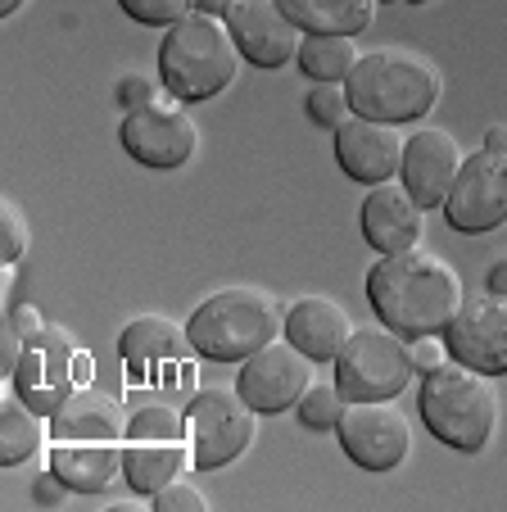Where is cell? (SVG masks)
Segmentation results:
<instances>
[{
	"label": "cell",
	"mask_w": 507,
	"mask_h": 512,
	"mask_svg": "<svg viewBox=\"0 0 507 512\" xmlns=\"http://www.w3.org/2000/svg\"><path fill=\"white\" fill-rule=\"evenodd\" d=\"M367 300L376 318L403 340L440 336L462 304V277L449 259L431 250H399L381 254L367 272Z\"/></svg>",
	"instance_id": "6da1fadb"
},
{
	"label": "cell",
	"mask_w": 507,
	"mask_h": 512,
	"mask_svg": "<svg viewBox=\"0 0 507 512\" xmlns=\"http://www.w3.org/2000/svg\"><path fill=\"white\" fill-rule=\"evenodd\" d=\"M349 105L363 118H381V123H417L435 109L440 100V68L417 50H367L358 55L354 73L345 78Z\"/></svg>",
	"instance_id": "7a4b0ae2"
},
{
	"label": "cell",
	"mask_w": 507,
	"mask_h": 512,
	"mask_svg": "<svg viewBox=\"0 0 507 512\" xmlns=\"http://www.w3.org/2000/svg\"><path fill=\"white\" fill-rule=\"evenodd\" d=\"M240 59L245 55H240L227 23L195 10L163 32L159 78L168 87V96H177L182 105H195V100H213L218 91L231 87Z\"/></svg>",
	"instance_id": "3957f363"
},
{
	"label": "cell",
	"mask_w": 507,
	"mask_h": 512,
	"mask_svg": "<svg viewBox=\"0 0 507 512\" xmlns=\"http://www.w3.org/2000/svg\"><path fill=\"white\" fill-rule=\"evenodd\" d=\"M421 417L435 440H444L458 454H480L494 440L498 426V390L494 377L467 368L458 358H444L421 381Z\"/></svg>",
	"instance_id": "277c9868"
},
{
	"label": "cell",
	"mask_w": 507,
	"mask_h": 512,
	"mask_svg": "<svg viewBox=\"0 0 507 512\" xmlns=\"http://www.w3.org/2000/svg\"><path fill=\"white\" fill-rule=\"evenodd\" d=\"M277 300L259 286H227L200 304L186 322L195 354L213 358V363H245L249 354H259L268 340L281 331Z\"/></svg>",
	"instance_id": "5b68a950"
},
{
	"label": "cell",
	"mask_w": 507,
	"mask_h": 512,
	"mask_svg": "<svg viewBox=\"0 0 507 512\" xmlns=\"http://www.w3.org/2000/svg\"><path fill=\"white\" fill-rule=\"evenodd\" d=\"M186 440H191V422L177 404L136 408L123 445V481L132 485V494H154L177 481L186 463Z\"/></svg>",
	"instance_id": "8992f818"
},
{
	"label": "cell",
	"mask_w": 507,
	"mask_h": 512,
	"mask_svg": "<svg viewBox=\"0 0 507 512\" xmlns=\"http://www.w3.org/2000/svg\"><path fill=\"white\" fill-rule=\"evenodd\" d=\"M186 422H191L195 467L213 472V467L236 463L249 449V440L259 431V408L231 386H204L186 404Z\"/></svg>",
	"instance_id": "52a82bcc"
},
{
	"label": "cell",
	"mask_w": 507,
	"mask_h": 512,
	"mask_svg": "<svg viewBox=\"0 0 507 512\" xmlns=\"http://www.w3.org/2000/svg\"><path fill=\"white\" fill-rule=\"evenodd\" d=\"M412 345L399 331H354L335 358V386L345 399H399L412 381Z\"/></svg>",
	"instance_id": "ba28073f"
},
{
	"label": "cell",
	"mask_w": 507,
	"mask_h": 512,
	"mask_svg": "<svg viewBox=\"0 0 507 512\" xmlns=\"http://www.w3.org/2000/svg\"><path fill=\"white\" fill-rule=\"evenodd\" d=\"M118 141L123 150L145 168H182L191 164L195 145H200V127L186 114V105L177 96L168 100H150V105H136L123 114V127H118Z\"/></svg>",
	"instance_id": "9c48e42d"
},
{
	"label": "cell",
	"mask_w": 507,
	"mask_h": 512,
	"mask_svg": "<svg viewBox=\"0 0 507 512\" xmlns=\"http://www.w3.org/2000/svg\"><path fill=\"white\" fill-rule=\"evenodd\" d=\"M335 435L340 449L367 472H394L412 454V426L390 399H349Z\"/></svg>",
	"instance_id": "30bf717a"
},
{
	"label": "cell",
	"mask_w": 507,
	"mask_h": 512,
	"mask_svg": "<svg viewBox=\"0 0 507 512\" xmlns=\"http://www.w3.org/2000/svg\"><path fill=\"white\" fill-rule=\"evenodd\" d=\"M449 358L485 377H507V295H462L453 322L444 327Z\"/></svg>",
	"instance_id": "8fae6325"
},
{
	"label": "cell",
	"mask_w": 507,
	"mask_h": 512,
	"mask_svg": "<svg viewBox=\"0 0 507 512\" xmlns=\"http://www.w3.org/2000/svg\"><path fill=\"white\" fill-rule=\"evenodd\" d=\"M444 218L458 232H494L507 223V155L494 150H476L462 159L458 182L449 186L444 200Z\"/></svg>",
	"instance_id": "7c38bea8"
},
{
	"label": "cell",
	"mask_w": 507,
	"mask_h": 512,
	"mask_svg": "<svg viewBox=\"0 0 507 512\" xmlns=\"http://www.w3.org/2000/svg\"><path fill=\"white\" fill-rule=\"evenodd\" d=\"M313 386V358L290 340H268L259 354H249L236 372V390L259 413H286Z\"/></svg>",
	"instance_id": "4fadbf2b"
},
{
	"label": "cell",
	"mask_w": 507,
	"mask_h": 512,
	"mask_svg": "<svg viewBox=\"0 0 507 512\" xmlns=\"http://www.w3.org/2000/svg\"><path fill=\"white\" fill-rule=\"evenodd\" d=\"M14 390L37 408L41 417L59 413L64 399L77 390L73 377V340H68L64 327H41L37 336L28 340V354H23L19 372H14Z\"/></svg>",
	"instance_id": "5bb4252c"
},
{
	"label": "cell",
	"mask_w": 507,
	"mask_h": 512,
	"mask_svg": "<svg viewBox=\"0 0 507 512\" xmlns=\"http://www.w3.org/2000/svg\"><path fill=\"white\" fill-rule=\"evenodd\" d=\"M227 28L236 37L240 55L259 68H281L299 55L308 32L281 10L277 0H231Z\"/></svg>",
	"instance_id": "9a60e30c"
},
{
	"label": "cell",
	"mask_w": 507,
	"mask_h": 512,
	"mask_svg": "<svg viewBox=\"0 0 507 512\" xmlns=\"http://www.w3.org/2000/svg\"><path fill=\"white\" fill-rule=\"evenodd\" d=\"M462 159L467 155H462L458 141H453L444 127H417V132L403 141L399 177L421 209H440V204L449 200V186L458 182Z\"/></svg>",
	"instance_id": "2e32d148"
},
{
	"label": "cell",
	"mask_w": 507,
	"mask_h": 512,
	"mask_svg": "<svg viewBox=\"0 0 507 512\" xmlns=\"http://www.w3.org/2000/svg\"><path fill=\"white\" fill-rule=\"evenodd\" d=\"M335 159H340V168L363 186L394 182V177H399V164H403V136L394 123L354 114L349 123L335 127Z\"/></svg>",
	"instance_id": "e0dca14e"
},
{
	"label": "cell",
	"mask_w": 507,
	"mask_h": 512,
	"mask_svg": "<svg viewBox=\"0 0 507 512\" xmlns=\"http://www.w3.org/2000/svg\"><path fill=\"white\" fill-rule=\"evenodd\" d=\"M50 445H123L127 422L118 399L105 390H73L59 413H50Z\"/></svg>",
	"instance_id": "ac0fdd59"
},
{
	"label": "cell",
	"mask_w": 507,
	"mask_h": 512,
	"mask_svg": "<svg viewBox=\"0 0 507 512\" xmlns=\"http://www.w3.org/2000/svg\"><path fill=\"white\" fill-rule=\"evenodd\" d=\"M421 204L412 200L408 186H394V182H381L367 191L363 209H358V218H363V236L367 245H372L376 254H399V250H412V245L421 241Z\"/></svg>",
	"instance_id": "d6986e66"
},
{
	"label": "cell",
	"mask_w": 507,
	"mask_h": 512,
	"mask_svg": "<svg viewBox=\"0 0 507 512\" xmlns=\"http://www.w3.org/2000/svg\"><path fill=\"white\" fill-rule=\"evenodd\" d=\"M290 345H299L313 363H335L345 340L354 336V318L345 313V304L326 300V295H304L290 304L286 322H281Z\"/></svg>",
	"instance_id": "ffe728a7"
},
{
	"label": "cell",
	"mask_w": 507,
	"mask_h": 512,
	"mask_svg": "<svg viewBox=\"0 0 507 512\" xmlns=\"http://www.w3.org/2000/svg\"><path fill=\"white\" fill-rule=\"evenodd\" d=\"M186 349H195L186 327H177L173 318H159V313L132 318L118 336V354L136 377L150 368H163V363H186Z\"/></svg>",
	"instance_id": "44dd1931"
},
{
	"label": "cell",
	"mask_w": 507,
	"mask_h": 512,
	"mask_svg": "<svg viewBox=\"0 0 507 512\" xmlns=\"http://www.w3.org/2000/svg\"><path fill=\"white\" fill-rule=\"evenodd\" d=\"M123 445H50V472L77 494H100L123 476Z\"/></svg>",
	"instance_id": "7402d4cb"
},
{
	"label": "cell",
	"mask_w": 507,
	"mask_h": 512,
	"mask_svg": "<svg viewBox=\"0 0 507 512\" xmlns=\"http://www.w3.org/2000/svg\"><path fill=\"white\" fill-rule=\"evenodd\" d=\"M308 37H358L376 19V0H277Z\"/></svg>",
	"instance_id": "603a6c76"
},
{
	"label": "cell",
	"mask_w": 507,
	"mask_h": 512,
	"mask_svg": "<svg viewBox=\"0 0 507 512\" xmlns=\"http://www.w3.org/2000/svg\"><path fill=\"white\" fill-rule=\"evenodd\" d=\"M41 440H50V435H41V413L19 390H5V399H0V463L5 467L28 463L41 449Z\"/></svg>",
	"instance_id": "cb8c5ba5"
},
{
	"label": "cell",
	"mask_w": 507,
	"mask_h": 512,
	"mask_svg": "<svg viewBox=\"0 0 507 512\" xmlns=\"http://www.w3.org/2000/svg\"><path fill=\"white\" fill-rule=\"evenodd\" d=\"M299 68L317 82H345L358 64V46L354 37H304L299 46Z\"/></svg>",
	"instance_id": "d4e9b609"
},
{
	"label": "cell",
	"mask_w": 507,
	"mask_h": 512,
	"mask_svg": "<svg viewBox=\"0 0 507 512\" xmlns=\"http://www.w3.org/2000/svg\"><path fill=\"white\" fill-rule=\"evenodd\" d=\"M295 408H299V422H304L308 431H335L340 417H345V408H349V399L335 381H313Z\"/></svg>",
	"instance_id": "484cf974"
},
{
	"label": "cell",
	"mask_w": 507,
	"mask_h": 512,
	"mask_svg": "<svg viewBox=\"0 0 507 512\" xmlns=\"http://www.w3.org/2000/svg\"><path fill=\"white\" fill-rule=\"evenodd\" d=\"M304 109H308V118H313L317 127H331V132L340 123H349V118H354V105H349L345 82H317V87L308 91Z\"/></svg>",
	"instance_id": "4316f807"
},
{
	"label": "cell",
	"mask_w": 507,
	"mask_h": 512,
	"mask_svg": "<svg viewBox=\"0 0 507 512\" xmlns=\"http://www.w3.org/2000/svg\"><path fill=\"white\" fill-rule=\"evenodd\" d=\"M136 23H150V28H173L186 14H195V0H118Z\"/></svg>",
	"instance_id": "83f0119b"
},
{
	"label": "cell",
	"mask_w": 507,
	"mask_h": 512,
	"mask_svg": "<svg viewBox=\"0 0 507 512\" xmlns=\"http://www.w3.org/2000/svg\"><path fill=\"white\" fill-rule=\"evenodd\" d=\"M23 250H28V218L14 200H5L0 204V259L14 263L23 259Z\"/></svg>",
	"instance_id": "f1b7e54d"
},
{
	"label": "cell",
	"mask_w": 507,
	"mask_h": 512,
	"mask_svg": "<svg viewBox=\"0 0 507 512\" xmlns=\"http://www.w3.org/2000/svg\"><path fill=\"white\" fill-rule=\"evenodd\" d=\"M150 503H154V512H204L209 508V499L191 481H168L163 490L150 494Z\"/></svg>",
	"instance_id": "f546056e"
},
{
	"label": "cell",
	"mask_w": 507,
	"mask_h": 512,
	"mask_svg": "<svg viewBox=\"0 0 507 512\" xmlns=\"http://www.w3.org/2000/svg\"><path fill=\"white\" fill-rule=\"evenodd\" d=\"M23 354H28V336L5 318V331H0V377H14L19 363H23Z\"/></svg>",
	"instance_id": "4dcf8cb0"
},
{
	"label": "cell",
	"mask_w": 507,
	"mask_h": 512,
	"mask_svg": "<svg viewBox=\"0 0 507 512\" xmlns=\"http://www.w3.org/2000/svg\"><path fill=\"white\" fill-rule=\"evenodd\" d=\"M150 100H159V87H154V78H141V73H127L123 82H118V105L136 109V105H150Z\"/></svg>",
	"instance_id": "1f68e13d"
},
{
	"label": "cell",
	"mask_w": 507,
	"mask_h": 512,
	"mask_svg": "<svg viewBox=\"0 0 507 512\" xmlns=\"http://www.w3.org/2000/svg\"><path fill=\"white\" fill-rule=\"evenodd\" d=\"M449 358V345H440V336H417L412 340V368L426 377V372H435Z\"/></svg>",
	"instance_id": "d6a6232c"
},
{
	"label": "cell",
	"mask_w": 507,
	"mask_h": 512,
	"mask_svg": "<svg viewBox=\"0 0 507 512\" xmlns=\"http://www.w3.org/2000/svg\"><path fill=\"white\" fill-rule=\"evenodd\" d=\"M5 318H10V322H14V327H19V331H23V336H28V340H32V336H37V331H41V327H46V322H41V313H37V309H32V304H14V309H10V313H5Z\"/></svg>",
	"instance_id": "836d02e7"
},
{
	"label": "cell",
	"mask_w": 507,
	"mask_h": 512,
	"mask_svg": "<svg viewBox=\"0 0 507 512\" xmlns=\"http://www.w3.org/2000/svg\"><path fill=\"white\" fill-rule=\"evenodd\" d=\"M64 490H68V485H64V481H59V476H55V472H50V476H46V481H37V485H32V494H37V499H41V503H55V499H59V494H64Z\"/></svg>",
	"instance_id": "e575fe53"
},
{
	"label": "cell",
	"mask_w": 507,
	"mask_h": 512,
	"mask_svg": "<svg viewBox=\"0 0 507 512\" xmlns=\"http://www.w3.org/2000/svg\"><path fill=\"white\" fill-rule=\"evenodd\" d=\"M485 150H494V155H507V127L503 123H494L485 132Z\"/></svg>",
	"instance_id": "d590c367"
},
{
	"label": "cell",
	"mask_w": 507,
	"mask_h": 512,
	"mask_svg": "<svg viewBox=\"0 0 507 512\" xmlns=\"http://www.w3.org/2000/svg\"><path fill=\"white\" fill-rule=\"evenodd\" d=\"M489 290H494V295H507V254L489 268Z\"/></svg>",
	"instance_id": "8d00e7d4"
},
{
	"label": "cell",
	"mask_w": 507,
	"mask_h": 512,
	"mask_svg": "<svg viewBox=\"0 0 507 512\" xmlns=\"http://www.w3.org/2000/svg\"><path fill=\"white\" fill-rule=\"evenodd\" d=\"M195 10H200V14H213V19H227L231 0H195Z\"/></svg>",
	"instance_id": "74e56055"
},
{
	"label": "cell",
	"mask_w": 507,
	"mask_h": 512,
	"mask_svg": "<svg viewBox=\"0 0 507 512\" xmlns=\"http://www.w3.org/2000/svg\"><path fill=\"white\" fill-rule=\"evenodd\" d=\"M23 10V0H0V14H5V19H10V14H19Z\"/></svg>",
	"instance_id": "f35d334b"
},
{
	"label": "cell",
	"mask_w": 507,
	"mask_h": 512,
	"mask_svg": "<svg viewBox=\"0 0 507 512\" xmlns=\"http://www.w3.org/2000/svg\"><path fill=\"white\" fill-rule=\"evenodd\" d=\"M408 5H426V0H408Z\"/></svg>",
	"instance_id": "ab89813d"
}]
</instances>
